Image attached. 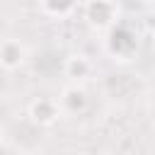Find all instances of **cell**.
Here are the masks:
<instances>
[{
    "mask_svg": "<svg viewBox=\"0 0 155 155\" xmlns=\"http://www.w3.org/2000/svg\"><path fill=\"white\" fill-rule=\"evenodd\" d=\"M29 114H31V119L39 121V124H51V121L56 119V104L48 102V99H39V102L31 104Z\"/></svg>",
    "mask_w": 155,
    "mask_h": 155,
    "instance_id": "obj_2",
    "label": "cell"
},
{
    "mask_svg": "<svg viewBox=\"0 0 155 155\" xmlns=\"http://www.w3.org/2000/svg\"><path fill=\"white\" fill-rule=\"evenodd\" d=\"M73 7V0H44V10L51 15H65Z\"/></svg>",
    "mask_w": 155,
    "mask_h": 155,
    "instance_id": "obj_5",
    "label": "cell"
},
{
    "mask_svg": "<svg viewBox=\"0 0 155 155\" xmlns=\"http://www.w3.org/2000/svg\"><path fill=\"white\" fill-rule=\"evenodd\" d=\"M19 63H22V48H19V44L17 41H5V46H2V65L7 70H12Z\"/></svg>",
    "mask_w": 155,
    "mask_h": 155,
    "instance_id": "obj_3",
    "label": "cell"
},
{
    "mask_svg": "<svg viewBox=\"0 0 155 155\" xmlns=\"http://www.w3.org/2000/svg\"><path fill=\"white\" fill-rule=\"evenodd\" d=\"M114 17V7L109 0H92L87 5V19L94 24V27H107Z\"/></svg>",
    "mask_w": 155,
    "mask_h": 155,
    "instance_id": "obj_1",
    "label": "cell"
},
{
    "mask_svg": "<svg viewBox=\"0 0 155 155\" xmlns=\"http://www.w3.org/2000/svg\"><path fill=\"white\" fill-rule=\"evenodd\" d=\"M85 92L82 90H78V87H70V90H65L63 92V97H61V104L68 109V111H78V109H82L85 107Z\"/></svg>",
    "mask_w": 155,
    "mask_h": 155,
    "instance_id": "obj_4",
    "label": "cell"
}]
</instances>
